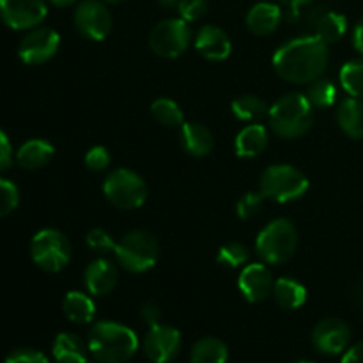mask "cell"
Returning a JSON list of instances; mask_svg holds the SVG:
<instances>
[{
  "instance_id": "1",
  "label": "cell",
  "mask_w": 363,
  "mask_h": 363,
  "mask_svg": "<svg viewBox=\"0 0 363 363\" xmlns=\"http://www.w3.org/2000/svg\"><path fill=\"white\" fill-rule=\"evenodd\" d=\"M328 66V45L315 35L287 41L277 50L273 67L291 84H311L321 78Z\"/></svg>"
},
{
  "instance_id": "2",
  "label": "cell",
  "mask_w": 363,
  "mask_h": 363,
  "mask_svg": "<svg viewBox=\"0 0 363 363\" xmlns=\"http://www.w3.org/2000/svg\"><path fill=\"white\" fill-rule=\"evenodd\" d=\"M89 353L99 363H124L138 350V337L128 326L99 321L89 332Z\"/></svg>"
},
{
  "instance_id": "3",
  "label": "cell",
  "mask_w": 363,
  "mask_h": 363,
  "mask_svg": "<svg viewBox=\"0 0 363 363\" xmlns=\"http://www.w3.org/2000/svg\"><path fill=\"white\" fill-rule=\"evenodd\" d=\"M314 106L307 99V96L300 92L282 96L279 101L269 106V126L279 137L298 138L303 137L312 126Z\"/></svg>"
},
{
  "instance_id": "4",
  "label": "cell",
  "mask_w": 363,
  "mask_h": 363,
  "mask_svg": "<svg viewBox=\"0 0 363 363\" xmlns=\"http://www.w3.org/2000/svg\"><path fill=\"white\" fill-rule=\"evenodd\" d=\"M298 248V230L287 218H277L259 233L255 241L257 255L268 264H282Z\"/></svg>"
},
{
  "instance_id": "5",
  "label": "cell",
  "mask_w": 363,
  "mask_h": 363,
  "mask_svg": "<svg viewBox=\"0 0 363 363\" xmlns=\"http://www.w3.org/2000/svg\"><path fill=\"white\" fill-rule=\"evenodd\" d=\"M117 262L131 273H144L156 264L160 247L156 238L147 230H131L116 245Z\"/></svg>"
},
{
  "instance_id": "6",
  "label": "cell",
  "mask_w": 363,
  "mask_h": 363,
  "mask_svg": "<svg viewBox=\"0 0 363 363\" xmlns=\"http://www.w3.org/2000/svg\"><path fill=\"white\" fill-rule=\"evenodd\" d=\"M308 179L293 165H272L262 172L259 191L275 202H291L308 190Z\"/></svg>"
},
{
  "instance_id": "7",
  "label": "cell",
  "mask_w": 363,
  "mask_h": 363,
  "mask_svg": "<svg viewBox=\"0 0 363 363\" xmlns=\"http://www.w3.org/2000/svg\"><path fill=\"white\" fill-rule=\"evenodd\" d=\"M30 257L43 272H62L71 259V245L60 230L43 229L32 238Z\"/></svg>"
},
{
  "instance_id": "8",
  "label": "cell",
  "mask_w": 363,
  "mask_h": 363,
  "mask_svg": "<svg viewBox=\"0 0 363 363\" xmlns=\"http://www.w3.org/2000/svg\"><path fill=\"white\" fill-rule=\"evenodd\" d=\"M103 191L108 202L119 209H137L147 199L144 179L130 169L112 170L103 183Z\"/></svg>"
},
{
  "instance_id": "9",
  "label": "cell",
  "mask_w": 363,
  "mask_h": 363,
  "mask_svg": "<svg viewBox=\"0 0 363 363\" xmlns=\"http://www.w3.org/2000/svg\"><path fill=\"white\" fill-rule=\"evenodd\" d=\"M191 41V30L183 18H169L155 25L149 34V46L162 59L183 55Z\"/></svg>"
},
{
  "instance_id": "10",
  "label": "cell",
  "mask_w": 363,
  "mask_h": 363,
  "mask_svg": "<svg viewBox=\"0 0 363 363\" xmlns=\"http://www.w3.org/2000/svg\"><path fill=\"white\" fill-rule=\"evenodd\" d=\"M112 13L103 0H84L74 9V27L91 41H103L112 30Z\"/></svg>"
},
{
  "instance_id": "11",
  "label": "cell",
  "mask_w": 363,
  "mask_h": 363,
  "mask_svg": "<svg viewBox=\"0 0 363 363\" xmlns=\"http://www.w3.org/2000/svg\"><path fill=\"white\" fill-rule=\"evenodd\" d=\"M48 13L46 0H0V18L14 30H32Z\"/></svg>"
},
{
  "instance_id": "12",
  "label": "cell",
  "mask_w": 363,
  "mask_h": 363,
  "mask_svg": "<svg viewBox=\"0 0 363 363\" xmlns=\"http://www.w3.org/2000/svg\"><path fill=\"white\" fill-rule=\"evenodd\" d=\"M60 35L50 27H35L21 39L18 55L25 64H45L59 52Z\"/></svg>"
},
{
  "instance_id": "13",
  "label": "cell",
  "mask_w": 363,
  "mask_h": 363,
  "mask_svg": "<svg viewBox=\"0 0 363 363\" xmlns=\"http://www.w3.org/2000/svg\"><path fill=\"white\" fill-rule=\"evenodd\" d=\"M142 347L152 363H170L181 351V333L172 326L158 323L145 333Z\"/></svg>"
},
{
  "instance_id": "14",
  "label": "cell",
  "mask_w": 363,
  "mask_h": 363,
  "mask_svg": "<svg viewBox=\"0 0 363 363\" xmlns=\"http://www.w3.org/2000/svg\"><path fill=\"white\" fill-rule=\"evenodd\" d=\"M351 342V330L347 323L337 318H326L312 330V344L323 354H340Z\"/></svg>"
},
{
  "instance_id": "15",
  "label": "cell",
  "mask_w": 363,
  "mask_h": 363,
  "mask_svg": "<svg viewBox=\"0 0 363 363\" xmlns=\"http://www.w3.org/2000/svg\"><path fill=\"white\" fill-rule=\"evenodd\" d=\"M241 294L247 298L250 303H261L268 298L273 291V279L269 269L261 262L247 264L241 269L240 280H238Z\"/></svg>"
},
{
  "instance_id": "16",
  "label": "cell",
  "mask_w": 363,
  "mask_h": 363,
  "mask_svg": "<svg viewBox=\"0 0 363 363\" xmlns=\"http://www.w3.org/2000/svg\"><path fill=\"white\" fill-rule=\"evenodd\" d=\"M195 48L204 59L208 60H225L233 52V43L229 35L216 25H204L197 32L195 38Z\"/></svg>"
},
{
  "instance_id": "17",
  "label": "cell",
  "mask_w": 363,
  "mask_h": 363,
  "mask_svg": "<svg viewBox=\"0 0 363 363\" xmlns=\"http://www.w3.org/2000/svg\"><path fill=\"white\" fill-rule=\"evenodd\" d=\"M308 25L314 30L315 38L321 39L326 45H332V43L340 41L344 38V34L347 32V18L342 13H337V11H328V9H318L311 14V20Z\"/></svg>"
},
{
  "instance_id": "18",
  "label": "cell",
  "mask_w": 363,
  "mask_h": 363,
  "mask_svg": "<svg viewBox=\"0 0 363 363\" xmlns=\"http://www.w3.org/2000/svg\"><path fill=\"white\" fill-rule=\"evenodd\" d=\"M84 280L89 293L94 296H105L116 289L119 273H117L116 264L108 259H96L85 269Z\"/></svg>"
},
{
  "instance_id": "19",
  "label": "cell",
  "mask_w": 363,
  "mask_h": 363,
  "mask_svg": "<svg viewBox=\"0 0 363 363\" xmlns=\"http://www.w3.org/2000/svg\"><path fill=\"white\" fill-rule=\"evenodd\" d=\"M282 21V7L273 2H259L248 11L247 27L255 35H269Z\"/></svg>"
},
{
  "instance_id": "20",
  "label": "cell",
  "mask_w": 363,
  "mask_h": 363,
  "mask_svg": "<svg viewBox=\"0 0 363 363\" xmlns=\"http://www.w3.org/2000/svg\"><path fill=\"white\" fill-rule=\"evenodd\" d=\"M181 145L184 151L195 158H202L211 152L215 138L209 128L199 123H183L181 126Z\"/></svg>"
},
{
  "instance_id": "21",
  "label": "cell",
  "mask_w": 363,
  "mask_h": 363,
  "mask_svg": "<svg viewBox=\"0 0 363 363\" xmlns=\"http://www.w3.org/2000/svg\"><path fill=\"white\" fill-rule=\"evenodd\" d=\"M53 152H55V149L50 142L43 140V138H32L18 149L14 158L21 169L35 170L48 165L50 160L53 158Z\"/></svg>"
},
{
  "instance_id": "22",
  "label": "cell",
  "mask_w": 363,
  "mask_h": 363,
  "mask_svg": "<svg viewBox=\"0 0 363 363\" xmlns=\"http://www.w3.org/2000/svg\"><path fill=\"white\" fill-rule=\"evenodd\" d=\"M268 147V131L262 124H248L234 140L236 155L241 158H255Z\"/></svg>"
},
{
  "instance_id": "23",
  "label": "cell",
  "mask_w": 363,
  "mask_h": 363,
  "mask_svg": "<svg viewBox=\"0 0 363 363\" xmlns=\"http://www.w3.org/2000/svg\"><path fill=\"white\" fill-rule=\"evenodd\" d=\"M339 126L347 137L354 140L363 138V99L362 98H347L340 103L339 112H337Z\"/></svg>"
},
{
  "instance_id": "24",
  "label": "cell",
  "mask_w": 363,
  "mask_h": 363,
  "mask_svg": "<svg viewBox=\"0 0 363 363\" xmlns=\"http://www.w3.org/2000/svg\"><path fill=\"white\" fill-rule=\"evenodd\" d=\"M87 350L89 346L74 333H60L53 342V358L57 363H87Z\"/></svg>"
},
{
  "instance_id": "25",
  "label": "cell",
  "mask_w": 363,
  "mask_h": 363,
  "mask_svg": "<svg viewBox=\"0 0 363 363\" xmlns=\"http://www.w3.org/2000/svg\"><path fill=\"white\" fill-rule=\"evenodd\" d=\"M273 296L277 303L286 311H296L307 301V289L294 279H279L273 284Z\"/></svg>"
},
{
  "instance_id": "26",
  "label": "cell",
  "mask_w": 363,
  "mask_h": 363,
  "mask_svg": "<svg viewBox=\"0 0 363 363\" xmlns=\"http://www.w3.org/2000/svg\"><path fill=\"white\" fill-rule=\"evenodd\" d=\"M62 311L69 321L77 323V325H85L94 319L96 305L87 294L80 293V291H71L64 296Z\"/></svg>"
},
{
  "instance_id": "27",
  "label": "cell",
  "mask_w": 363,
  "mask_h": 363,
  "mask_svg": "<svg viewBox=\"0 0 363 363\" xmlns=\"http://www.w3.org/2000/svg\"><path fill=\"white\" fill-rule=\"evenodd\" d=\"M229 350L225 344L215 337H204L194 344L190 353V363H227Z\"/></svg>"
},
{
  "instance_id": "28",
  "label": "cell",
  "mask_w": 363,
  "mask_h": 363,
  "mask_svg": "<svg viewBox=\"0 0 363 363\" xmlns=\"http://www.w3.org/2000/svg\"><path fill=\"white\" fill-rule=\"evenodd\" d=\"M230 108H233V113L236 116V119L245 121V123H254V121L262 119L269 112L268 105L261 98L252 94H245L236 98Z\"/></svg>"
},
{
  "instance_id": "29",
  "label": "cell",
  "mask_w": 363,
  "mask_h": 363,
  "mask_svg": "<svg viewBox=\"0 0 363 363\" xmlns=\"http://www.w3.org/2000/svg\"><path fill=\"white\" fill-rule=\"evenodd\" d=\"M340 85L350 96L363 99V59L344 64L340 69Z\"/></svg>"
},
{
  "instance_id": "30",
  "label": "cell",
  "mask_w": 363,
  "mask_h": 363,
  "mask_svg": "<svg viewBox=\"0 0 363 363\" xmlns=\"http://www.w3.org/2000/svg\"><path fill=\"white\" fill-rule=\"evenodd\" d=\"M151 113L162 126L177 128L183 126L184 123L183 110L179 108V105H177L176 101H172V99L169 98L156 99L151 105Z\"/></svg>"
},
{
  "instance_id": "31",
  "label": "cell",
  "mask_w": 363,
  "mask_h": 363,
  "mask_svg": "<svg viewBox=\"0 0 363 363\" xmlns=\"http://www.w3.org/2000/svg\"><path fill=\"white\" fill-rule=\"evenodd\" d=\"M307 99L314 108H328L337 99L335 85L326 80V78H318V80L311 82V85H308Z\"/></svg>"
},
{
  "instance_id": "32",
  "label": "cell",
  "mask_w": 363,
  "mask_h": 363,
  "mask_svg": "<svg viewBox=\"0 0 363 363\" xmlns=\"http://www.w3.org/2000/svg\"><path fill=\"white\" fill-rule=\"evenodd\" d=\"M250 259V250L243 243H227L220 248L216 261L227 268H240Z\"/></svg>"
},
{
  "instance_id": "33",
  "label": "cell",
  "mask_w": 363,
  "mask_h": 363,
  "mask_svg": "<svg viewBox=\"0 0 363 363\" xmlns=\"http://www.w3.org/2000/svg\"><path fill=\"white\" fill-rule=\"evenodd\" d=\"M264 195L261 191H248L240 199L236 206V213L241 220H252L261 213L262 206H264Z\"/></svg>"
},
{
  "instance_id": "34",
  "label": "cell",
  "mask_w": 363,
  "mask_h": 363,
  "mask_svg": "<svg viewBox=\"0 0 363 363\" xmlns=\"http://www.w3.org/2000/svg\"><path fill=\"white\" fill-rule=\"evenodd\" d=\"M18 202H20V191L16 184L0 177V218L11 215L18 208Z\"/></svg>"
},
{
  "instance_id": "35",
  "label": "cell",
  "mask_w": 363,
  "mask_h": 363,
  "mask_svg": "<svg viewBox=\"0 0 363 363\" xmlns=\"http://www.w3.org/2000/svg\"><path fill=\"white\" fill-rule=\"evenodd\" d=\"M87 245L89 248H92L94 252H99V254H108V252L116 250L117 243L105 229H92L91 233L87 234Z\"/></svg>"
},
{
  "instance_id": "36",
  "label": "cell",
  "mask_w": 363,
  "mask_h": 363,
  "mask_svg": "<svg viewBox=\"0 0 363 363\" xmlns=\"http://www.w3.org/2000/svg\"><path fill=\"white\" fill-rule=\"evenodd\" d=\"M208 0H181L177 11L184 21H197L208 13Z\"/></svg>"
},
{
  "instance_id": "37",
  "label": "cell",
  "mask_w": 363,
  "mask_h": 363,
  "mask_svg": "<svg viewBox=\"0 0 363 363\" xmlns=\"http://www.w3.org/2000/svg\"><path fill=\"white\" fill-rule=\"evenodd\" d=\"M85 165H87L89 170H94V172L106 170L110 165V152L103 145H94L85 155Z\"/></svg>"
},
{
  "instance_id": "38",
  "label": "cell",
  "mask_w": 363,
  "mask_h": 363,
  "mask_svg": "<svg viewBox=\"0 0 363 363\" xmlns=\"http://www.w3.org/2000/svg\"><path fill=\"white\" fill-rule=\"evenodd\" d=\"M6 363H48L45 353L38 350H32V347H20V350H14L7 354Z\"/></svg>"
},
{
  "instance_id": "39",
  "label": "cell",
  "mask_w": 363,
  "mask_h": 363,
  "mask_svg": "<svg viewBox=\"0 0 363 363\" xmlns=\"http://www.w3.org/2000/svg\"><path fill=\"white\" fill-rule=\"evenodd\" d=\"M13 165V147L7 135L0 130V172Z\"/></svg>"
},
{
  "instance_id": "40",
  "label": "cell",
  "mask_w": 363,
  "mask_h": 363,
  "mask_svg": "<svg viewBox=\"0 0 363 363\" xmlns=\"http://www.w3.org/2000/svg\"><path fill=\"white\" fill-rule=\"evenodd\" d=\"M140 315H142V319H144V321L147 323L149 326H155V325H158L160 321H162V311H160L158 305L152 303V301H149V303L142 305Z\"/></svg>"
},
{
  "instance_id": "41",
  "label": "cell",
  "mask_w": 363,
  "mask_h": 363,
  "mask_svg": "<svg viewBox=\"0 0 363 363\" xmlns=\"http://www.w3.org/2000/svg\"><path fill=\"white\" fill-rule=\"evenodd\" d=\"M279 2L282 4V7L286 9L287 20L294 21L298 20V16H300L301 9H303L307 4H311L312 0H279Z\"/></svg>"
},
{
  "instance_id": "42",
  "label": "cell",
  "mask_w": 363,
  "mask_h": 363,
  "mask_svg": "<svg viewBox=\"0 0 363 363\" xmlns=\"http://www.w3.org/2000/svg\"><path fill=\"white\" fill-rule=\"evenodd\" d=\"M340 363H363V340L346 351Z\"/></svg>"
},
{
  "instance_id": "43",
  "label": "cell",
  "mask_w": 363,
  "mask_h": 363,
  "mask_svg": "<svg viewBox=\"0 0 363 363\" xmlns=\"http://www.w3.org/2000/svg\"><path fill=\"white\" fill-rule=\"evenodd\" d=\"M353 45H354V48H357V52L363 53V20L358 21V25L354 27Z\"/></svg>"
},
{
  "instance_id": "44",
  "label": "cell",
  "mask_w": 363,
  "mask_h": 363,
  "mask_svg": "<svg viewBox=\"0 0 363 363\" xmlns=\"http://www.w3.org/2000/svg\"><path fill=\"white\" fill-rule=\"evenodd\" d=\"M46 2L52 4V6H55V7H69V6H73L77 0H46Z\"/></svg>"
},
{
  "instance_id": "45",
  "label": "cell",
  "mask_w": 363,
  "mask_h": 363,
  "mask_svg": "<svg viewBox=\"0 0 363 363\" xmlns=\"http://www.w3.org/2000/svg\"><path fill=\"white\" fill-rule=\"evenodd\" d=\"M160 6L165 7V9H174V7L179 6L181 0H158Z\"/></svg>"
},
{
  "instance_id": "46",
  "label": "cell",
  "mask_w": 363,
  "mask_h": 363,
  "mask_svg": "<svg viewBox=\"0 0 363 363\" xmlns=\"http://www.w3.org/2000/svg\"><path fill=\"white\" fill-rule=\"evenodd\" d=\"M354 300H357L358 305H362L363 307V286H360L357 289V293H354Z\"/></svg>"
},
{
  "instance_id": "47",
  "label": "cell",
  "mask_w": 363,
  "mask_h": 363,
  "mask_svg": "<svg viewBox=\"0 0 363 363\" xmlns=\"http://www.w3.org/2000/svg\"><path fill=\"white\" fill-rule=\"evenodd\" d=\"M103 2H105V4H119V2H123V0H103Z\"/></svg>"
},
{
  "instance_id": "48",
  "label": "cell",
  "mask_w": 363,
  "mask_h": 363,
  "mask_svg": "<svg viewBox=\"0 0 363 363\" xmlns=\"http://www.w3.org/2000/svg\"><path fill=\"white\" fill-rule=\"evenodd\" d=\"M291 363H314V362H308V360H294V362H291Z\"/></svg>"
}]
</instances>
